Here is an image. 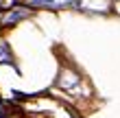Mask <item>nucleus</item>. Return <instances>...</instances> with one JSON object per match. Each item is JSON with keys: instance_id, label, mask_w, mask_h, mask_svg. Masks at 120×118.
Here are the masks:
<instances>
[{"instance_id": "obj_1", "label": "nucleus", "mask_w": 120, "mask_h": 118, "mask_svg": "<svg viewBox=\"0 0 120 118\" xmlns=\"http://www.w3.org/2000/svg\"><path fill=\"white\" fill-rule=\"evenodd\" d=\"M26 15H29L26 11H15V13H9V15L4 18V24H7V26H11V24H15L18 20H22V18H26Z\"/></svg>"}, {"instance_id": "obj_2", "label": "nucleus", "mask_w": 120, "mask_h": 118, "mask_svg": "<svg viewBox=\"0 0 120 118\" xmlns=\"http://www.w3.org/2000/svg\"><path fill=\"white\" fill-rule=\"evenodd\" d=\"M0 50L7 53V46H4V44H0ZM2 61H11V57H9V55H2Z\"/></svg>"}]
</instances>
